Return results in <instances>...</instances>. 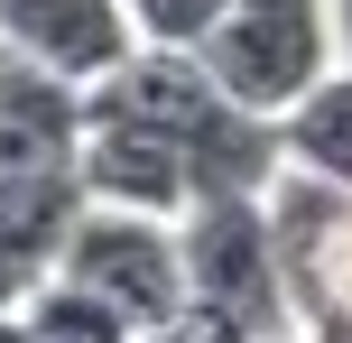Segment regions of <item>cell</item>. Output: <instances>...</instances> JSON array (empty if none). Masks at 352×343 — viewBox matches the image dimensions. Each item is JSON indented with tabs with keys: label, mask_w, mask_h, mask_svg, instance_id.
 I'll use <instances>...</instances> for the list:
<instances>
[{
	"label": "cell",
	"mask_w": 352,
	"mask_h": 343,
	"mask_svg": "<svg viewBox=\"0 0 352 343\" xmlns=\"http://www.w3.org/2000/svg\"><path fill=\"white\" fill-rule=\"evenodd\" d=\"M195 56L241 111L287 121L324 74H343V28H334V0H241Z\"/></svg>",
	"instance_id": "6da1fadb"
},
{
	"label": "cell",
	"mask_w": 352,
	"mask_h": 343,
	"mask_svg": "<svg viewBox=\"0 0 352 343\" xmlns=\"http://www.w3.org/2000/svg\"><path fill=\"white\" fill-rule=\"evenodd\" d=\"M186 278H195V307L223 316V325H241L250 343L297 334L269 195H213V204H195L186 214Z\"/></svg>",
	"instance_id": "7a4b0ae2"
},
{
	"label": "cell",
	"mask_w": 352,
	"mask_h": 343,
	"mask_svg": "<svg viewBox=\"0 0 352 343\" xmlns=\"http://www.w3.org/2000/svg\"><path fill=\"white\" fill-rule=\"evenodd\" d=\"M65 278L93 288L102 307H121L140 334H167L176 316H195V278H186V223L167 214H130V204H84L74 223Z\"/></svg>",
	"instance_id": "3957f363"
},
{
	"label": "cell",
	"mask_w": 352,
	"mask_h": 343,
	"mask_svg": "<svg viewBox=\"0 0 352 343\" xmlns=\"http://www.w3.org/2000/svg\"><path fill=\"white\" fill-rule=\"evenodd\" d=\"M84 148H93V93L0 47V186L84 177Z\"/></svg>",
	"instance_id": "277c9868"
},
{
	"label": "cell",
	"mask_w": 352,
	"mask_h": 343,
	"mask_svg": "<svg viewBox=\"0 0 352 343\" xmlns=\"http://www.w3.org/2000/svg\"><path fill=\"white\" fill-rule=\"evenodd\" d=\"M0 47L10 56H37L47 74L65 84H111L130 56L148 47L130 0H0Z\"/></svg>",
	"instance_id": "5b68a950"
},
{
	"label": "cell",
	"mask_w": 352,
	"mask_h": 343,
	"mask_svg": "<svg viewBox=\"0 0 352 343\" xmlns=\"http://www.w3.org/2000/svg\"><path fill=\"white\" fill-rule=\"evenodd\" d=\"M84 177H37V186H0V316H28L37 297L65 278L74 223H84Z\"/></svg>",
	"instance_id": "8992f818"
},
{
	"label": "cell",
	"mask_w": 352,
	"mask_h": 343,
	"mask_svg": "<svg viewBox=\"0 0 352 343\" xmlns=\"http://www.w3.org/2000/svg\"><path fill=\"white\" fill-rule=\"evenodd\" d=\"M278 140H287V177L352 195V65H343V74H324V84L306 93L297 111H287Z\"/></svg>",
	"instance_id": "52a82bcc"
},
{
	"label": "cell",
	"mask_w": 352,
	"mask_h": 343,
	"mask_svg": "<svg viewBox=\"0 0 352 343\" xmlns=\"http://www.w3.org/2000/svg\"><path fill=\"white\" fill-rule=\"evenodd\" d=\"M19 325H28V343H140V325H130L121 307H102V297L74 288V278H56Z\"/></svg>",
	"instance_id": "ba28073f"
},
{
	"label": "cell",
	"mask_w": 352,
	"mask_h": 343,
	"mask_svg": "<svg viewBox=\"0 0 352 343\" xmlns=\"http://www.w3.org/2000/svg\"><path fill=\"white\" fill-rule=\"evenodd\" d=\"M232 10H241V0H130V19H140L148 47H186V56L204 47V37L223 28Z\"/></svg>",
	"instance_id": "9c48e42d"
},
{
	"label": "cell",
	"mask_w": 352,
	"mask_h": 343,
	"mask_svg": "<svg viewBox=\"0 0 352 343\" xmlns=\"http://www.w3.org/2000/svg\"><path fill=\"white\" fill-rule=\"evenodd\" d=\"M140 343H250V334H241V325H223V316H204V307H195V316H176L167 334H140Z\"/></svg>",
	"instance_id": "30bf717a"
},
{
	"label": "cell",
	"mask_w": 352,
	"mask_h": 343,
	"mask_svg": "<svg viewBox=\"0 0 352 343\" xmlns=\"http://www.w3.org/2000/svg\"><path fill=\"white\" fill-rule=\"evenodd\" d=\"M334 28H343V65H352V0H334Z\"/></svg>",
	"instance_id": "8fae6325"
},
{
	"label": "cell",
	"mask_w": 352,
	"mask_h": 343,
	"mask_svg": "<svg viewBox=\"0 0 352 343\" xmlns=\"http://www.w3.org/2000/svg\"><path fill=\"white\" fill-rule=\"evenodd\" d=\"M278 343H297V334H278Z\"/></svg>",
	"instance_id": "7c38bea8"
}]
</instances>
